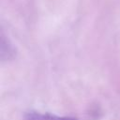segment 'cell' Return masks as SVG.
Instances as JSON below:
<instances>
[{
	"label": "cell",
	"mask_w": 120,
	"mask_h": 120,
	"mask_svg": "<svg viewBox=\"0 0 120 120\" xmlns=\"http://www.w3.org/2000/svg\"><path fill=\"white\" fill-rule=\"evenodd\" d=\"M25 120H77L70 117H59L52 115L50 113H39V112H29L27 113Z\"/></svg>",
	"instance_id": "6da1fadb"
}]
</instances>
